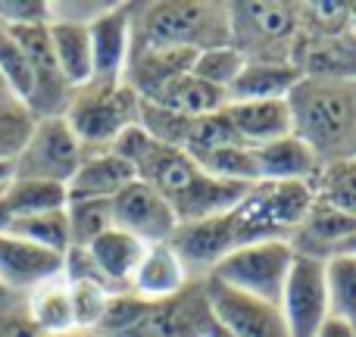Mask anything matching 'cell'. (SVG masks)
<instances>
[{
	"mask_svg": "<svg viewBox=\"0 0 356 337\" xmlns=\"http://www.w3.org/2000/svg\"><path fill=\"white\" fill-rule=\"evenodd\" d=\"M247 66V56L241 54L234 44H222V47H209V50H200L191 63V75L203 79L207 85L213 88H222L228 94V88L238 81L241 69Z\"/></svg>",
	"mask_w": 356,
	"mask_h": 337,
	"instance_id": "4316f807",
	"label": "cell"
},
{
	"mask_svg": "<svg viewBox=\"0 0 356 337\" xmlns=\"http://www.w3.org/2000/svg\"><path fill=\"white\" fill-rule=\"evenodd\" d=\"M341 253H356V234H353L350 240H347V247H344V250H341Z\"/></svg>",
	"mask_w": 356,
	"mask_h": 337,
	"instance_id": "ab89813d",
	"label": "cell"
},
{
	"mask_svg": "<svg viewBox=\"0 0 356 337\" xmlns=\"http://www.w3.org/2000/svg\"><path fill=\"white\" fill-rule=\"evenodd\" d=\"M282 319L291 337H316L328 315V288H325V259L294 253L288 281L282 290Z\"/></svg>",
	"mask_w": 356,
	"mask_h": 337,
	"instance_id": "8992f818",
	"label": "cell"
},
{
	"mask_svg": "<svg viewBox=\"0 0 356 337\" xmlns=\"http://www.w3.org/2000/svg\"><path fill=\"white\" fill-rule=\"evenodd\" d=\"M257 156L259 181L272 184H309L316 188L322 175V163L297 135H288L282 141H272L266 147H253Z\"/></svg>",
	"mask_w": 356,
	"mask_h": 337,
	"instance_id": "5bb4252c",
	"label": "cell"
},
{
	"mask_svg": "<svg viewBox=\"0 0 356 337\" xmlns=\"http://www.w3.org/2000/svg\"><path fill=\"white\" fill-rule=\"evenodd\" d=\"M47 337H100L94 331H66V334H47Z\"/></svg>",
	"mask_w": 356,
	"mask_h": 337,
	"instance_id": "74e56055",
	"label": "cell"
},
{
	"mask_svg": "<svg viewBox=\"0 0 356 337\" xmlns=\"http://www.w3.org/2000/svg\"><path fill=\"white\" fill-rule=\"evenodd\" d=\"M0 197H3L6 209L13 213V219L38 215V213H54V209L69 206L66 184L38 181V178H13Z\"/></svg>",
	"mask_w": 356,
	"mask_h": 337,
	"instance_id": "7402d4cb",
	"label": "cell"
},
{
	"mask_svg": "<svg viewBox=\"0 0 356 337\" xmlns=\"http://www.w3.org/2000/svg\"><path fill=\"white\" fill-rule=\"evenodd\" d=\"M135 169L113 150H88L81 166L69 178V200H110L135 181Z\"/></svg>",
	"mask_w": 356,
	"mask_h": 337,
	"instance_id": "2e32d148",
	"label": "cell"
},
{
	"mask_svg": "<svg viewBox=\"0 0 356 337\" xmlns=\"http://www.w3.org/2000/svg\"><path fill=\"white\" fill-rule=\"evenodd\" d=\"M31 129H35V116L19 100H3L0 104V160H16Z\"/></svg>",
	"mask_w": 356,
	"mask_h": 337,
	"instance_id": "1f68e13d",
	"label": "cell"
},
{
	"mask_svg": "<svg viewBox=\"0 0 356 337\" xmlns=\"http://www.w3.org/2000/svg\"><path fill=\"white\" fill-rule=\"evenodd\" d=\"M10 225H13V213L6 209L3 197H0V234H10Z\"/></svg>",
	"mask_w": 356,
	"mask_h": 337,
	"instance_id": "8d00e7d4",
	"label": "cell"
},
{
	"mask_svg": "<svg viewBox=\"0 0 356 337\" xmlns=\"http://www.w3.org/2000/svg\"><path fill=\"white\" fill-rule=\"evenodd\" d=\"M88 150L69 129L66 116L35 119L29 141L22 144L19 156L13 160V178H38V181L69 184L75 169L81 166Z\"/></svg>",
	"mask_w": 356,
	"mask_h": 337,
	"instance_id": "5b68a950",
	"label": "cell"
},
{
	"mask_svg": "<svg viewBox=\"0 0 356 337\" xmlns=\"http://www.w3.org/2000/svg\"><path fill=\"white\" fill-rule=\"evenodd\" d=\"M291 263H294L291 240H253L228 253L207 278L278 306Z\"/></svg>",
	"mask_w": 356,
	"mask_h": 337,
	"instance_id": "277c9868",
	"label": "cell"
},
{
	"mask_svg": "<svg viewBox=\"0 0 356 337\" xmlns=\"http://www.w3.org/2000/svg\"><path fill=\"white\" fill-rule=\"evenodd\" d=\"M169 247L181 259L184 272H207L209 275L228 253L244 247V240H241L234 213H222V215H213V219L181 222L175 228Z\"/></svg>",
	"mask_w": 356,
	"mask_h": 337,
	"instance_id": "9c48e42d",
	"label": "cell"
},
{
	"mask_svg": "<svg viewBox=\"0 0 356 337\" xmlns=\"http://www.w3.org/2000/svg\"><path fill=\"white\" fill-rule=\"evenodd\" d=\"M85 250H88V256L94 259V265L100 269V275L119 290L131 281V275H135V269L147 247L138 238H131V234L119 231V228H110V231H104L100 238H94Z\"/></svg>",
	"mask_w": 356,
	"mask_h": 337,
	"instance_id": "ffe728a7",
	"label": "cell"
},
{
	"mask_svg": "<svg viewBox=\"0 0 356 337\" xmlns=\"http://www.w3.org/2000/svg\"><path fill=\"white\" fill-rule=\"evenodd\" d=\"M328 315L356 331V253H334L325 259Z\"/></svg>",
	"mask_w": 356,
	"mask_h": 337,
	"instance_id": "cb8c5ba5",
	"label": "cell"
},
{
	"mask_svg": "<svg viewBox=\"0 0 356 337\" xmlns=\"http://www.w3.org/2000/svg\"><path fill=\"white\" fill-rule=\"evenodd\" d=\"M6 300H10V294H6V288H3V284H0V306H3Z\"/></svg>",
	"mask_w": 356,
	"mask_h": 337,
	"instance_id": "60d3db41",
	"label": "cell"
},
{
	"mask_svg": "<svg viewBox=\"0 0 356 337\" xmlns=\"http://www.w3.org/2000/svg\"><path fill=\"white\" fill-rule=\"evenodd\" d=\"M319 178H322L319 200H325V203H332V206L356 215V160L334 163V166L322 169Z\"/></svg>",
	"mask_w": 356,
	"mask_h": 337,
	"instance_id": "d6a6232c",
	"label": "cell"
},
{
	"mask_svg": "<svg viewBox=\"0 0 356 337\" xmlns=\"http://www.w3.org/2000/svg\"><path fill=\"white\" fill-rule=\"evenodd\" d=\"M294 234H297V240L291 244L294 253L313 256V259H328L344 250L347 240L356 234V215L316 197L313 209L307 213V219L300 222V228Z\"/></svg>",
	"mask_w": 356,
	"mask_h": 337,
	"instance_id": "7c38bea8",
	"label": "cell"
},
{
	"mask_svg": "<svg viewBox=\"0 0 356 337\" xmlns=\"http://www.w3.org/2000/svg\"><path fill=\"white\" fill-rule=\"evenodd\" d=\"M303 69L288 60H247L238 81L228 88V104L244 100H288V94L300 85Z\"/></svg>",
	"mask_w": 356,
	"mask_h": 337,
	"instance_id": "e0dca14e",
	"label": "cell"
},
{
	"mask_svg": "<svg viewBox=\"0 0 356 337\" xmlns=\"http://www.w3.org/2000/svg\"><path fill=\"white\" fill-rule=\"evenodd\" d=\"M232 144H241V138L234 135L225 110H219V113H213V116H203V119H194V122H191L181 150L191 156V160H197V156L213 154V150H219V147H232Z\"/></svg>",
	"mask_w": 356,
	"mask_h": 337,
	"instance_id": "f546056e",
	"label": "cell"
},
{
	"mask_svg": "<svg viewBox=\"0 0 356 337\" xmlns=\"http://www.w3.org/2000/svg\"><path fill=\"white\" fill-rule=\"evenodd\" d=\"M141 35L150 47L209 50L232 38L228 6L216 3H154L141 16Z\"/></svg>",
	"mask_w": 356,
	"mask_h": 337,
	"instance_id": "7a4b0ae2",
	"label": "cell"
},
{
	"mask_svg": "<svg viewBox=\"0 0 356 337\" xmlns=\"http://www.w3.org/2000/svg\"><path fill=\"white\" fill-rule=\"evenodd\" d=\"M138 97L122 81H88L66 104V122L85 150H110L122 129L138 122Z\"/></svg>",
	"mask_w": 356,
	"mask_h": 337,
	"instance_id": "3957f363",
	"label": "cell"
},
{
	"mask_svg": "<svg viewBox=\"0 0 356 337\" xmlns=\"http://www.w3.org/2000/svg\"><path fill=\"white\" fill-rule=\"evenodd\" d=\"M10 234L22 240H31V244L44 247V250L63 253L72 247V238H69V219L66 209H54V213H38V215H22V219H13Z\"/></svg>",
	"mask_w": 356,
	"mask_h": 337,
	"instance_id": "484cf974",
	"label": "cell"
},
{
	"mask_svg": "<svg viewBox=\"0 0 356 337\" xmlns=\"http://www.w3.org/2000/svg\"><path fill=\"white\" fill-rule=\"evenodd\" d=\"M3 100H13V94L6 91V85H3V81H0V104H3Z\"/></svg>",
	"mask_w": 356,
	"mask_h": 337,
	"instance_id": "f35d334b",
	"label": "cell"
},
{
	"mask_svg": "<svg viewBox=\"0 0 356 337\" xmlns=\"http://www.w3.org/2000/svg\"><path fill=\"white\" fill-rule=\"evenodd\" d=\"M91 31V60H94V79L91 81H119L125 72V63L131 54V13L129 6L113 3Z\"/></svg>",
	"mask_w": 356,
	"mask_h": 337,
	"instance_id": "4fadbf2b",
	"label": "cell"
},
{
	"mask_svg": "<svg viewBox=\"0 0 356 337\" xmlns=\"http://www.w3.org/2000/svg\"><path fill=\"white\" fill-rule=\"evenodd\" d=\"M197 166L200 172H207L209 178H219V181H232V184H259V172H257V156L253 147L247 144H232V147H219L213 154L197 156Z\"/></svg>",
	"mask_w": 356,
	"mask_h": 337,
	"instance_id": "d4e9b609",
	"label": "cell"
},
{
	"mask_svg": "<svg viewBox=\"0 0 356 337\" xmlns=\"http://www.w3.org/2000/svg\"><path fill=\"white\" fill-rule=\"evenodd\" d=\"M66 256L22 240L16 234H0V284L6 294H31L50 278L63 275Z\"/></svg>",
	"mask_w": 356,
	"mask_h": 337,
	"instance_id": "8fae6325",
	"label": "cell"
},
{
	"mask_svg": "<svg viewBox=\"0 0 356 337\" xmlns=\"http://www.w3.org/2000/svg\"><path fill=\"white\" fill-rule=\"evenodd\" d=\"M294 135L319 156V163L356 160V79L303 75L288 94Z\"/></svg>",
	"mask_w": 356,
	"mask_h": 337,
	"instance_id": "6da1fadb",
	"label": "cell"
},
{
	"mask_svg": "<svg viewBox=\"0 0 356 337\" xmlns=\"http://www.w3.org/2000/svg\"><path fill=\"white\" fill-rule=\"evenodd\" d=\"M225 116L234 135L247 147H266L272 141L294 135L288 100H244V104H225Z\"/></svg>",
	"mask_w": 356,
	"mask_h": 337,
	"instance_id": "9a60e30c",
	"label": "cell"
},
{
	"mask_svg": "<svg viewBox=\"0 0 356 337\" xmlns=\"http://www.w3.org/2000/svg\"><path fill=\"white\" fill-rule=\"evenodd\" d=\"M138 125L154 138L156 144H166V147H184V138H188L191 119L178 116V113L166 110V106L154 104V100H141L138 104Z\"/></svg>",
	"mask_w": 356,
	"mask_h": 337,
	"instance_id": "4dcf8cb0",
	"label": "cell"
},
{
	"mask_svg": "<svg viewBox=\"0 0 356 337\" xmlns=\"http://www.w3.org/2000/svg\"><path fill=\"white\" fill-rule=\"evenodd\" d=\"M228 22L241 54L244 47H257L263 54L257 60H278L275 50L291 41L297 16L288 3H238L228 6Z\"/></svg>",
	"mask_w": 356,
	"mask_h": 337,
	"instance_id": "30bf717a",
	"label": "cell"
},
{
	"mask_svg": "<svg viewBox=\"0 0 356 337\" xmlns=\"http://www.w3.org/2000/svg\"><path fill=\"white\" fill-rule=\"evenodd\" d=\"M29 297H31V319H35V325L41 328V331H47V334L75 331L66 272L56 275V278H50L47 284H41L38 290H31Z\"/></svg>",
	"mask_w": 356,
	"mask_h": 337,
	"instance_id": "603a6c76",
	"label": "cell"
},
{
	"mask_svg": "<svg viewBox=\"0 0 356 337\" xmlns=\"http://www.w3.org/2000/svg\"><path fill=\"white\" fill-rule=\"evenodd\" d=\"M47 22V3L41 0H0V25H41Z\"/></svg>",
	"mask_w": 356,
	"mask_h": 337,
	"instance_id": "836d02e7",
	"label": "cell"
},
{
	"mask_svg": "<svg viewBox=\"0 0 356 337\" xmlns=\"http://www.w3.org/2000/svg\"><path fill=\"white\" fill-rule=\"evenodd\" d=\"M154 104H160V106H166V110H172L178 113V116H184V119H203V116H213V113H219V110H225V104H228V94L222 91V88H213V85H207L203 79H197V75H191V72H184V75H178L175 81H169L166 88H163L160 94H154Z\"/></svg>",
	"mask_w": 356,
	"mask_h": 337,
	"instance_id": "44dd1931",
	"label": "cell"
},
{
	"mask_svg": "<svg viewBox=\"0 0 356 337\" xmlns=\"http://www.w3.org/2000/svg\"><path fill=\"white\" fill-rule=\"evenodd\" d=\"M50 47H54L56 66L69 88H85L94 79V60H91V31L88 25L72 22H47Z\"/></svg>",
	"mask_w": 356,
	"mask_h": 337,
	"instance_id": "d6986e66",
	"label": "cell"
},
{
	"mask_svg": "<svg viewBox=\"0 0 356 337\" xmlns=\"http://www.w3.org/2000/svg\"><path fill=\"white\" fill-rule=\"evenodd\" d=\"M184 281H188V272H184L181 259L175 256V250L169 244H156L144 250L129 284L138 290V300L166 303L169 297L181 290Z\"/></svg>",
	"mask_w": 356,
	"mask_h": 337,
	"instance_id": "ac0fdd59",
	"label": "cell"
},
{
	"mask_svg": "<svg viewBox=\"0 0 356 337\" xmlns=\"http://www.w3.org/2000/svg\"><path fill=\"white\" fill-rule=\"evenodd\" d=\"M10 181H13V160H0V194L6 190Z\"/></svg>",
	"mask_w": 356,
	"mask_h": 337,
	"instance_id": "d590c367",
	"label": "cell"
},
{
	"mask_svg": "<svg viewBox=\"0 0 356 337\" xmlns=\"http://www.w3.org/2000/svg\"><path fill=\"white\" fill-rule=\"evenodd\" d=\"M113 209V228L138 238L144 247L169 244L178 228V219L169 206V200L163 194H156L150 184L131 181L129 188H122L116 197H110Z\"/></svg>",
	"mask_w": 356,
	"mask_h": 337,
	"instance_id": "ba28073f",
	"label": "cell"
},
{
	"mask_svg": "<svg viewBox=\"0 0 356 337\" xmlns=\"http://www.w3.org/2000/svg\"><path fill=\"white\" fill-rule=\"evenodd\" d=\"M66 219L72 247H88L94 238H100L104 231L113 228L110 200H69Z\"/></svg>",
	"mask_w": 356,
	"mask_h": 337,
	"instance_id": "f1b7e54d",
	"label": "cell"
},
{
	"mask_svg": "<svg viewBox=\"0 0 356 337\" xmlns=\"http://www.w3.org/2000/svg\"><path fill=\"white\" fill-rule=\"evenodd\" d=\"M207 313L228 337H291L278 306L219 281H207Z\"/></svg>",
	"mask_w": 356,
	"mask_h": 337,
	"instance_id": "52a82bcc",
	"label": "cell"
},
{
	"mask_svg": "<svg viewBox=\"0 0 356 337\" xmlns=\"http://www.w3.org/2000/svg\"><path fill=\"white\" fill-rule=\"evenodd\" d=\"M0 81H3L6 91L13 94V100H19V104L29 110L31 91H35L29 56H25V50L19 47V41L3 25H0Z\"/></svg>",
	"mask_w": 356,
	"mask_h": 337,
	"instance_id": "83f0119b",
	"label": "cell"
},
{
	"mask_svg": "<svg viewBox=\"0 0 356 337\" xmlns=\"http://www.w3.org/2000/svg\"><path fill=\"white\" fill-rule=\"evenodd\" d=\"M316 337H356V331L350 325H344V322H338V319H328L325 325L319 328V334Z\"/></svg>",
	"mask_w": 356,
	"mask_h": 337,
	"instance_id": "e575fe53",
	"label": "cell"
}]
</instances>
